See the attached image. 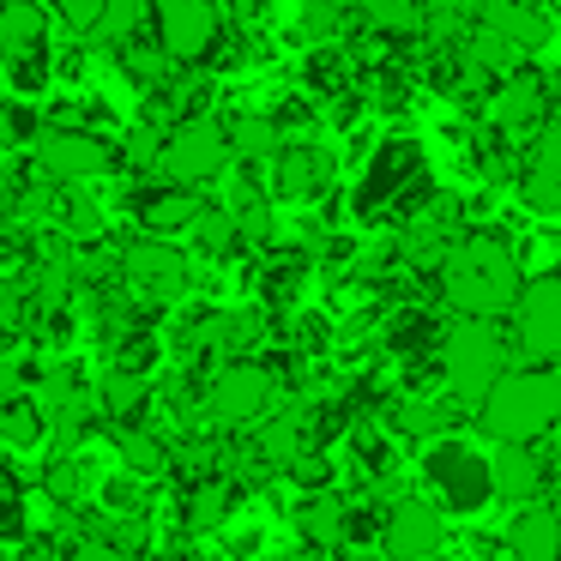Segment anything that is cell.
<instances>
[{
	"mask_svg": "<svg viewBox=\"0 0 561 561\" xmlns=\"http://www.w3.org/2000/svg\"><path fill=\"white\" fill-rule=\"evenodd\" d=\"M230 158L236 151H230L224 122H211V115H187V122L158 146V175L170 187H199V182H211V175L230 170Z\"/></svg>",
	"mask_w": 561,
	"mask_h": 561,
	"instance_id": "obj_7",
	"label": "cell"
},
{
	"mask_svg": "<svg viewBox=\"0 0 561 561\" xmlns=\"http://www.w3.org/2000/svg\"><path fill=\"white\" fill-rule=\"evenodd\" d=\"M98 13H103V0H61V19L73 31H98Z\"/></svg>",
	"mask_w": 561,
	"mask_h": 561,
	"instance_id": "obj_36",
	"label": "cell"
},
{
	"mask_svg": "<svg viewBox=\"0 0 561 561\" xmlns=\"http://www.w3.org/2000/svg\"><path fill=\"white\" fill-rule=\"evenodd\" d=\"M139 19H146V0H103L98 37H103V43H127V37L139 31Z\"/></svg>",
	"mask_w": 561,
	"mask_h": 561,
	"instance_id": "obj_28",
	"label": "cell"
},
{
	"mask_svg": "<svg viewBox=\"0 0 561 561\" xmlns=\"http://www.w3.org/2000/svg\"><path fill=\"white\" fill-rule=\"evenodd\" d=\"M187 236H194L206 254H224V248L236 242V218H230V211H206V206H199V218H194V230H187Z\"/></svg>",
	"mask_w": 561,
	"mask_h": 561,
	"instance_id": "obj_29",
	"label": "cell"
},
{
	"mask_svg": "<svg viewBox=\"0 0 561 561\" xmlns=\"http://www.w3.org/2000/svg\"><path fill=\"white\" fill-rule=\"evenodd\" d=\"M507 556L513 561H561V507L556 501H525L507 519Z\"/></svg>",
	"mask_w": 561,
	"mask_h": 561,
	"instance_id": "obj_14",
	"label": "cell"
},
{
	"mask_svg": "<svg viewBox=\"0 0 561 561\" xmlns=\"http://www.w3.org/2000/svg\"><path fill=\"white\" fill-rule=\"evenodd\" d=\"M19 392H25V363L13 351H0V404L19 399Z\"/></svg>",
	"mask_w": 561,
	"mask_h": 561,
	"instance_id": "obj_35",
	"label": "cell"
},
{
	"mask_svg": "<svg viewBox=\"0 0 561 561\" xmlns=\"http://www.w3.org/2000/svg\"><path fill=\"white\" fill-rule=\"evenodd\" d=\"M423 13L435 19V25H459V19L477 13V0H423Z\"/></svg>",
	"mask_w": 561,
	"mask_h": 561,
	"instance_id": "obj_34",
	"label": "cell"
},
{
	"mask_svg": "<svg viewBox=\"0 0 561 561\" xmlns=\"http://www.w3.org/2000/svg\"><path fill=\"white\" fill-rule=\"evenodd\" d=\"M110 139L98 134H79V127H49V134L37 139V170L49 175V182H91V175L110 170Z\"/></svg>",
	"mask_w": 561,
	"mask_h": 561,
	"instance_id": "obj_12",
	"label": "cell"
},
{
	"mask_svg": "<svg viewBox=\"0 0 561 561\" xmlns=\"http://www.w3.org/2000/svg\"><path fill=\"white\" fill-rule=\"evenodd\" d=\"M91 392H98V416H110L115 428H127L134 416L151 411V380L134 375V368H103V380Z\"/></svg>",
	"mask_w": 561,
	"mask_h": 561,
	"instance_id": "obj_21",
	"label": "cell"
},
{
	"mask_svg": "<svg viewBox=\"0 0 561 561\" xmlns=\"http://www.w3.org/2000/svg\"><path fill=\"white\" fill-rule=\"evenodd\" d=\"M320 187H327V158H320V151H308V146L278 151V194L308 199V194H320Z\"/></svg>",
	"mask_w": 561,
	"mask_h": 561,
	"instance_id": "obj_25",
	"label": "cell"
},
{
	"mask_svg": "<svg viewBox=\"0 0 561 561\" xmlns=\"http://www.w3.org/2000/svg\"><path fill=\"white\" fill-rule=\"evenodd\" d=\"M531 170L561 175V110H549L543 127H537V158H531Z\"/></svg>",
	"mask_w": 561,
	"mask_h": 561,
	"instance_id": "obj_30",
	"label": "cell"
},
{
	"mask_svg": "<svg viewBox=\"0 0 561 561\" xmlns=\"http://www.w3.org/2000/svg\"><path fill=\"white\" fill-rule=\"evenodd\" d=\"M375 549L380 561H435L447 549V519L435 513L428 495H399L392 507H380Z\"/></svg>",
	"mask_w": 561,
	"mask_h": 561,
	"instance_id": "obj_8",
	"label": "cell"
},
{
	"mask_svg": "<svg viewBox=\"0 0 561 561\" xmlns=\"http://www.w3.org/2000/svg\"><path fill=\"white\" fill-rule=\"evenodd\" d=\"M507 320H513V339H507L513 351L531 368H556L561 363V272H543V278L519 284Z\"/></svg>",
	"mask_w": 561,
	"mask_h": 561,
	"instance_id": "obj_6",
	"label": "cell"
},
{
	"mask_svg": "<svg viewBox=\"0 0 561 561\" xmlns=\"http://www.w3.org/2000/svg\"><path fill=\"white\" fill-rule=\"evenodd\" d=\"M387 423H392V435H399V440H416V447L435 440V435H453V411L440 399H399L387 411Z\"/></svg>",
	"mask_w": 561,
	"mask_h": 561,
	"instance_id": "obj_24",
	"label": "cell"
},
{
	"mask_svg": "<svg viewBox=\"0 0 561 561\" xmlns=\"http://www.w3.org/2000/svg\"><path fill=\"white\" fill-rule=\"evenodd\" d=\"M477 19H483L489 37L513 43L519 55H531V49H543V43H549V19L531 13L525 0H477Z\"/></svg>",
	"mask_w": 561,
	"mask_h": 561,
	"instance_id": "obj_17",
	"label": "cell"
},
{
	"mask_svg": "<svg viewBox=\"0 0 561 561\" xmlns=\"http://www.w3.org/2000/svg\"><path fill=\"white\" fill-rule=\"evenodd\" d=\"M296 290H302V260H278L266 272V302L284 308V302H296Z\"/></svg>",
	"mask_w": 561,
	"mask_h": 561,
	"instance_id": "obj_31",
	"label": "cell"
},
{
	"mask_svg": "<svg viewBox=\"0 0 561 561\" xmlns=\"http://www.w3.org/2000/svg\"><path fill=\"white\" fill-rule=\"evenodd\" d=\"M199 218V194L194 187H151V194H139V224H146V236H158V242H170V236L194 230Z\"/></svg>",
	"mask_w": 561,
	"mask_h": 561,
	"instance_id": "obj_19",
	"label": "cell"
},
{
	"mask_svg": "<svg viewBox=\"0 0 561 561\" xmlns=\"http://www.w3.org/2000/svg\"><path fill=\"white\" fill-rule=\"evenodd\" d=\"M67 224H73V236L85 242V236H98V230H103V211L91 206V199H73V218H67Z\"/></svg>",
	"mask_w": 561,
	"mask_h": 561,
	"instance_id": "obj_37",
	"label": "cell"
},
{
	"mask_svg": "<svg viewBox=\"0 0 561 561\" xmlns=\"http://www.w3.org/2000/svg\"><path fill=\"white\" fill-rule=\"evenodd\" d=\"M411 194H423V151H416L411 139H392L387 151H375L363 187H356V218L380 224L387 211H399Z\"/></svg>",
	"mask_w": 561,
	"mask_h": 561,
	"instance_id": "obj_9",
	"label": "cell"
},
{
	"mask_svg": "<svg viewBox=\"0 0 561 561\" xmlns=\"http://www.w3.org/2000/svg\"><path fill=\"white\" fill-rule=\"evenodd\" d=\"M435 363H440V380L459 404H483V392L507 375L513 363V344L495 332V320H453L440 327V344H435Z\"/></svg>",
	"mask_w": 561,
	"mask_h": 561,
	"instance_id": "obj_4",
	"label": "cell"
},
{
	"mask_svg": "<svg viewBox=\"0 0 561 561\" xmlns=\"http://www.w3.org/2000/svg\"><path fill=\"white\" fill-rule=\"evenodd\" d=\"M363 19L375 31H423V7H411V0H363Z\"/></svg>",
	"mask_w": 561,
	"mask_h": 561,
	"instance_id": "obj_27",
	"label": "cell"
},
{
	"mask_svg": "<svg viewBox=\"0 0 561 561\" xmlns=\"http://www.w3.org/2000/svg\"><path fill=\"white\" fill-rule=\"evenodd\" d=\"M115 453H122V471L139 477V483H158V477H170V459L175 447L163 435H151L146 423H127V428H110Z\"/></svg>",
	"mask_w": 561,
	"mask_h": 561,
	"instance_id": "obj_20",
	"label": "cell"
},
{
	"mask_svg": "<svg viewBox=\"0 0 561 561\" xmlns=\"http://www.w3.org/2000/svg\"><path fill=\"white\" fill-rule=\"evenodd\" d=\"M122 278L134 296H146V302H182L187 296V254L170 242H158V236H146V242H134L122 254Z\"/></svg>",
	"mask_w": 561,
	"mask_h": 561,
	"instance_id": "obj_10",
	"label": "cell"
},
{
	"mask_svg": "<svg viewBox=\"0 0 561 561\" xmlns=\"http://www.w3.org/2000/svg\"><path fill=\"white\" fill-rule=\"evenodd\" d=\"M61 561H127V556H122V549L110 543V537H98V531H91V537H79V543L67 549Z\"/></svg>",
	"mask_w": 561,
	"mask_h": 561,
	"instance_id": "obj_33",
	"label": "cell"
},
{
	"mask_svg": "<svg viewBox=\"0 0 561 561\" xmlns=\"http://www.w3.org/2000/svg\"><path fill=\"white\" fill-rule=\"evenodd\" d=\"M49 440V416H43V404L37 399H7L0 404V453H31V447H43Z\"/></svg>",
	"mask_w": 561,
	"mask_h": 561,
	"instance_id": "obj_23",
	"label": "cell"
},
{
	"mask_svg": "<svg viewBox=\"0 0 561 561\" xmlns=\"http://www.w3.org/2000/svg\"><path fill=\"white\" fill-rule=\"evenodd\" d=\"M218 31L211 0H158V43L170 61H206L218 49Z\"/></svg>",
	"mask_w": 561,
	"mask_h": 561,
	"instance_id": "obj_11",
	"label": "cell"
},
{
	"mask_svg": "<svg viewBox=\"0 0 561 561\" xmlns=\"http://www.w3.org/2000/svg\"><path fill=\"white\" fill-rule=\"evenodd\" d=\"M43 37H49V19H43L37 0H7L0 7V61L19 73V85H37V55H43Z\"/></svg>",
	"mask_w": 561,
	"mask_h": 561,
	"instance_id": "obj_13",
	"label": "cell"
},
{
	"mask_svg": "<svg viewBox=\"0 0 561 561\" xmlns=\"http://www.w3.org/2000/svg\"><path fill=\"white\" fill-rule=\"evenodd\" d=\"M519 254L501 236H465L440 260V296L459 308V320H501L519 296Z\"/></svg>",
	"mask_w": 561,
	"mask_h": 561,
	"instance_id": "obj_1",
	"label": "cell"
},
{
	"mask_svg": "<svg viewBox=\"0 0 561 561\" xmlns=\"http://www.w3.org/2000/svg\"><path fill=\"white\" fill-rule=\"evenodd\" d=\"M0 561H13V556H7V549H0Z\"/></svg>",
	"mask_w": 561,
	"mask_h": 561,
	"instance_id": "obj_39",
	"label": "cell"
},
{
	"mask_svg": "<svg viewBox=\"0 0 561 561\" xmlns=\"http://www.w3.org/2000/svg\"><path fill=\"white\" fill-rule=\"evenodd\" d=\"M224 134H230V151H242V158H278L284 151V134H278V122H272V115H236L230 127H224Z\"/></svg>",
	"mask_w": 561,
	"mask_h": 561,
	"instance_id": "obj_26",
	"label": "cell"
},
{
	"mask_svg": "<svg viewBox=\"0 0 561 561\" xmlns=\"http://www.w3.org/2000/svg\"><path fill=\"white\" fill-rule=\"evenodd\" d=\"M525 206L531 211H561V175L525 170Z\"/></svg>",
	"mask_w": 561,
	"mask_h": 561,
	"instance_id": "obj_32",
	"label": "cell"
},
{
	"mask_svg": "<svg viewBox=\"0 0 561 561\" xmlns=\"http://www.w3.org/2000/svg\"><path fill=\"white\" fill-rule=\"evenodd\" d=\"M182 561H218V556H182Z\"/></svg>",
	"mask_w": 561,
	"mask_h": 561,
	"instance_id": "obj_38",
	"label": "cell"
},
{
	"mask_svg": "<svg viewBox=\"0 0 561 561\" xmlns=\"http://www.w3.org/2000/svg\"><path fill=\"white\" fill-rule=\"evenodd\" d=\"M296 537H302L308 556H339L344 549V495L339 489L302 495V507H296Z\"/></svg>",
	"mask_w": 561,
	"mask_h": 561,
	"instance_id": "obj_18",
	"label": "cell"
},
{
	"mask_svg": "<svg viewBox=\"0 0 561 561\" xmlns=\"http://www.w3.org/2000/svg\"><path fill=\"white\" fill-rule=\"evenodd\" d=\"M471 416L501 447H537L561 428V375L556 368H507Z\"/></svg>",
	"mask_w": 561,
	"mask_h": 561,
	"instance_id": "obj_2",
	"label": "cell"
},
{
	"mask_svg": "<svg viewBox=\"0 0 561 561\" xmlns=\"http://www.w3.org/2000/svg\"><path fill=\"white\" fill-rule=\"evenodd\" d=\"M416 477H423V489H428L440 519H483V513L495 507V465H489V453L465 435L423 440Z\"/></svg>",
	"mask_w": 561,
	"mask_h": 561,
	"instance_id": "obj_3",
	"label": "cell"
},
{
	"mask_svg": "<svg viewBox=\"0 0 561 561\" xmlns=\"http://www.w3.org/2000/svg\"><path fill=\"white\" fill-rule=\"evenodd\" d=\"M543 115H549L543 79H537V73H513L507 91L495 98V127H507V134H525V127H543Z\"/></svg>",
	"mask_w": 561,
	"mask_h": 561,
	"instance_id": "obj_22",
	"label": "cell"
},
{
	"mask_svg": "<svg viewBox=\"0 0 561 561\" xmlns=\"http://www.w3.org/2000/svg\"><path fill=\"white\" fill-rule=\"evenodd\" d=\"M272 399H278V375L266 363H254V356H242V363L211 368V380L199 387V416L211 428H224V435H242L260 416H272Z\"/></svg>",
	"mask_w": 561,
	"mask_h": 561,
	"instance_id": "obj_5",
	"label": "cell"
},
{
	"mask_svg": "<svg viewBox=\"0 0 561 561\" xmlns=\"http://www.w3.org/2000/svg\"><path fill=\"white\" fill-rule=\"evenodd\" d=\"M489 465H495V501H543L549 489V453L537 447H501L489 453Z\"/></svg>",
	"mask_w": 561,
	"mask_h": 561,
	"instance_id": "obj_16",
	"label": "cell"
},
{
	"mask_svg": "<svg viewBox=\"0 0 561 561\" xmlns=\"http://www.w3.org/2000/svg\"><path fill=\"white\" fill-rule=\"evenodd\" d=\"M236 501H242V483L236 477H194V483H182V501H175V519H182V531H218L224 519L236 513Z\"/></svg>",
	"mask_w": 561,
	"mask_h": 561,
	"instance_id": "obj_15",
	"label": "cell"
}]
</instances>
